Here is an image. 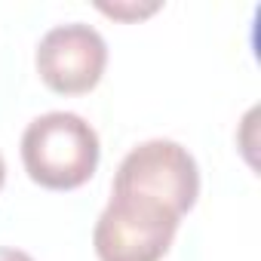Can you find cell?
<instances>
[{
    "label": "cell",
    "instance_id": "cell-6",
    "mask_svg": "<svg viewBox=\"0 0 261 261\" xmlns=\"http://www.w3.org/2000/svg\"><path fill=\"white\" fill-rule=\"evenodd\" d=\"M0 261H34V258L16 246H0Z\"/></svg>",
    "mask_w": 261,
    "mask_h": 261
},
{
    "label": "cell",
    "instance_id": "cell-3",
    "mask_svg": "<svg viewBox=\"0 0 261 261\" xmlns=\"http://www.w3.org/2000/svg\"><path fill=\"white\" fill-rule=\"evenodd\" d=\"M181 218L169 209L111 194L92 227V249L98 261H163L172 249Z\"/></svg>",
    "mask_w": 261,
    "mask_h": 261
},
{
    "label": "cell",
    "instance_id": "cell-7",
    "mask_svg": "<svg viewBox=\"0 0 261 261\" xmlns=\"http://www.w3.org/2000/svg\"><path fill=\"white\" fill-rule=\"evenodd\" d=\"M4 185H7V163L0 157V191H4Z\"/></svg>",
    "mask_w": 261,
    "mask_h": 261
},
{
    "label": "cell",
    "instance_id": "cell-4",
    "mask_svg": "<svg viewBox=\"0 0 261 261\" xmlns=\"http://www.w3.org/2000/svg\"><path fill=\"white\" fill-rule=\"evenodd\" d=\"M34 65L46 89L59 95H86L105 77L108 43L92 25L65 22L40 37Z\"/></svg>",
    "mask_w": 261,
    "mask_h": 261
},
{
    "label": "cell",
    "instance_id": "cell-2",
    "mask_svg": "<svg viewBox=\"0 0 261 261\" xmlns=\"http://www.w3.org/2000/svg\"><path fill=\"white\" fill-rule=\"evenodd\" d=\"M111 194L139 197L185 218L200 200V166L185 145L148 139L120 160Z\"/></svg>",
    "mask_w": 261,
    "mask_h": 261
},
{
    "label": "cell",
    "instance_id": "cell-1",
    "mask_svg": "<svg viewBox=\"0 0 261 261\" xmlns=\"http://www.w3.org/2000/svg\"><path fill=\"white\" fill-rule=\"evenodd\" d=\"M98 160V133L74 111L40 114L22 133V166L28 178L46 191L83 188L95 175Z\"/></svg>",
    "mask_w": 261,
    "mask_h": 261
},
{
    "label": "cell",
    "instance_id": "cell-5",
    "mask_svg": "<svg viewBox=\"0 0 261 261\" xmlns=\"http://www.w3.org/2000/svg\"><path fill=\"white\" fill-rule=\"evenodd\" d=\"M98 10L105 13V16H114V19H126V22H136V19H145V16H151V13H157L160 10V4H148V7H136V4H114V7H108V4H98Z\"/></svg>",
    "mask_w": 261,
    "mask_h": 261
}]
</instances>
